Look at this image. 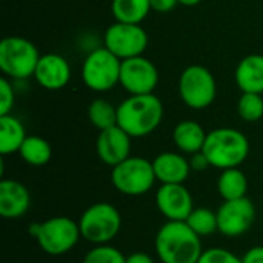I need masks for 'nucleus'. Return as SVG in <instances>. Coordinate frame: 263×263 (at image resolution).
Listing matches in <instances>:
<instances>
[{
  "instance_id": "1",
  "label": "nucleus",
  "mask_w": 263,
  "mask_h": 263,
  "mask_svg": "<svg viewBox=\"0 0 263 263\" xmlns=\"http://www.w3.org/2000/svg\"><path fill=\"white\" fill-rule=\"evenodd\" d=\"M200 239L186 222L166 220L156 234L154 250L162 263H197L203 253Z\"/></svg>"
},
{
  "instance_id": "2",
  "label": "nucleus",
  "mask_w": 263,
  "mask_h": 263,
  "mask_svg": "<svg viewBox=\"0 0 263 263\" xmlns=\"http://www.w3.org/2000/svg\"><path fill=\"white\" fill-rule=\"evenodd\" d=\"M163 119V103L153 94L129 96L117 106V125L131 137L140 139L154 133Z\"/></svg>"
},
{
  "instance_id": "3",
  "label": "nucleus",
  "mask_w": 263,
  "mask_h": 263,
  "mask_svg": "<svg viewBox=\"0 0 263 263\" xmlns=\"http://www.w3.org/2000/svg\"><path fill=\"white\" fill-rule=\"evenodd\" d=\"M202 151L213 168H239L250 156V140L239 129L216 128L206 134Z\"/></svg>"
},
{
  "instance_id": "4",
  "label": "nucleus",
  "mask_w": 263,
  "mask_h": 263,
  "mask_svg": "<svg viewBox=\"0 0 263 263\" xmlns=\"http://www.w3.org/2000/svg\"><path fill=\"white\" fill-rule=\"evenodd\" d=\"M29 234L48 256H63L74 250L82 239L79 222L66 216H54L45 222L32 223Z\"/></svg>"
},
{
  "instance_id": "5",
  "label": "nucleus",
  "mask_w": 263,
  "mask_h": 263,
  "mask_svg": "<svg viewBox=\"0 0 263 263\" xmlns=\"http://www.w3.org/2000/svg\"><path fill=\"white\" fill-rule=\"evenodd\" d=\"M40 57L37 46L25 37L11 35L0 42V69L8 79L26 80L34 77Z\"/></svg>"
},
{
  "instance_id": "6",
  "label": "nucleus",
  "mask_w": 263,
  "mask_h": 263,
  "mask_svg": "<svg viewBox=\"0 0 263 263\" xmlns=\"http://www.w3.org/2000/svg\"><path fill=\"white\" fill-rule=\"evenodd\" d=\"M79 228L82 239L92 245L111 243L122 228L120 211L108 202L92 203L82 213Z\"/></svg>"
},
{
  "instance_id": "7",
  "label": "nucleus",
  "mask_w": 263,
  "mask_h": 263,
  "mask_svg": "<svg viewBox=\"0 0 263 263\" xmlns=\"http://www.w3.org/2000/svg\"><path fill=\"white\" fill-rule=\"evenodd\" d=\"M157 182L153 162L145 157L129 156L126 160L112 166L111 183L123 196L139 197L153 190Z\"/></svg>"
},
{
  "instance_id": "8",
  "label": "nucleus",
  "mask_w": 263,
  "mask_h": 263,
  "mask_svg": "<svg viewBox=\"0 0 263 263\" xmlns=\"http://www.w3.org/2000/svg\"><path fill=\"white\" fill-rule=\"evenodd\" d=\"M122 60L105 46H99L86 54L82 63V80L91 91L106 92L120 83Z\"/></svg>"
},
{
  "instance_id": "9",
  "label": "nucleus",
  "mask_w": 263,
  "mask_h": 263,
  "mask_svg": "<svg viewBox=\"0 0 263 263\" xmlns=\"http://www.w3.org/2000/svg\"><path fill=\"white\" fill-rule=\"evenodd\" d=\"M179 96L191 109H205L217 96V83L213 72L203 65H190L179 77Z\"/></svg>"
},
{
  "instance_id": "10",
  "label": "nucleus",
  "mask_w": 263,
  "mask_h": 263,
  "mask_svg": "<svg viewBox=\"0 0 263 263\" xmlns=\"http://www.w3.org/2000/svg\"><path fill=\"white\" fill-rule=\"evenodd\" d=\"M148 32L136 23L114 22L103 34V46L120 60L143 55L148 48Z\"/></svg>"
},
{
  "instance_id": "11",
  "label": "nucleus",
  "mask_w": 263,
  "mask_h": 263,
  "mask_svg": "<svg viewBox=\"0 0 263 263\" xmlns=\"http://www.w3.org/2000/svg\"><path fill=\"white\" fill-rule=\"evenodd\" d=\"M120 85L129 96L153 94L159 85V69L143 55L122 60Z\"/></svg>"
},
{
  "instance_id": "12",
  "label": "nucleus",
  "mask_w": 263,
  "mask_h": 263,
  "mask_svg": "<svg viewBox=\"0 0 263 263\" xmlns=\"http://www.w3.org/2000/svg\"><path fill=\"white\" fill-rule=\"evenodd\" d=\"M256 220V206L251 199L223 200L217 210L219 233L225 237H240L250 231Z\"/></svg>"
},
{
  "instance_id": "13",
  "label": "nucleus",
  "mask_w": 263,
  "mask_h": 263,
  "mask_svg": "<svg viewBox=\"0 0 263 263\" xmlns=\"http://www.w3.org/2000/svg\"><path fill=\"white\" fill-rule=\"evenodd\" d=\"M156 206L166 220L186 222L194 210V200L183 183H163L156 191Z\"/></svg>"
},
{
  "instance_id": "14",
  "label": "nucleus",
  "mask_w": 263,
  "mask_h": 263,
  "mask_svg": "<svg viewBox=\"0 0 263 263\" xmlns=\"http://www.w3.org/2000/svg\"><path fill=\"white\" fill-rule=\"evenodd\" d=\"M131 139L133 137L119 125L100 131L96 140L99 159L111 168L126 160L131 156Z\"/></svg>"
},
{
  "instance_id": "15",
  "label": "nucleus",
  "mask_w": 263,
  "mask_h": 263,
  "mask_svg": "<svg viewBox=\"0 0 263 263\" xmlns=\"http://www.w3.org/2000/svg\"><path fill=\"white\" fill-rule=\"evenodd\" d=\"M34 79L42 88L48 91H59L69 83L71 66L68 60L60 54H43L37 63Z\"/></svg>"
},
{
  "instance_id": "16",
  "label": "nucleus",
  "mask_w": 263,
  "mask_h": 263,
  "mask_svg": "<svg viewBox=\"0 0 263 263\" xmlns=\"http://www.w3.org/2000/svg\"><path fill=\"white\" fill-rule=\"evenodd\" d=\"M31 206L28 188L14 179L0 180V216L8 220L23 217Z\"/></svg>"
},
{
  "instance_id": "17",
  "label": "nucleus",
  "mask_w": 263,
  "mask_h": 263,
  "mask_svg": "<svg viewBox=\"0 0 263 263\" xmlns=\"http://www.w3.org/2000/svg\"><path fill=\"white\" fill-rule=\"evenodd\" d=\"M153 166H154L156 179L157 182H160V185L185 183L193 171L190 165V159H186L185 154L182 153H173V151L160 153L153 160Z\"/></svg>"
},
{
  "instance_id": "18",
  "label": "nucleus",
  "mask_w": 263,
  "mask_h": 263,
  "mask_svg": "<svg viewBox=\"0 0 263 263\" xmlns=\"http://www.w3.org/2000/svg\"><path fill=\"white\" fill-rule=\"evenodd\" d=\"M234 79L242 92L263 94V55L250 54L243 57L234 71Z\"/></svg>"
},
{
  "instance_id": "19",
  "label": "nucleus",
  "mask_w": 263,
  "mask_h": 263,
  "mask_svg": "<svg viewBox=\"0 0 263 263\" xmlns=\"http://www.w3.org/2000/svg\"><path fill=\"white\" fill-rule=\"evenodd\" d=\"M206 134L196 120H182L173 129V142L182 154H196L203 149Z\"/></svg>"
},
{
  "instance_id": "20",
  "label": "nucleus",
  "mask_w": 263,
  "mask_h": 263,
  "mask_svg": "<svg viewBox=\"0 0 263 263\" xmlns=\"http://www.w3.org/2000/svg\"><path fill=\"white\" fill-rule=\"evenodd\" d=\"M23 123L12 114L0 116V154L9 156L18 153L26 139Z\"/></svg>"
},
{
  "instance_id": "21",
  "label": "nucleus",
  "mask_w": 263,
  "mask_h": 263,
  "mask_svg": "<svg viewBox=\"0 0 263 263\" xmlns=\"http://www.w3.org/2000/svg\"><path fill=\"white\" fill-rule=\"evenodd\" d=\"M217 193L223 200H236L247 197L248 179L240 168H228L220 171L217 179Z\"/></svg>"
},
{
  "instance_id": "22",
  "label": "nucleus",
  "mask_w": 263,
  "mask_h": 263,
  "mask_svg": "<svg viewBox=\"0 0 263 263\" xmlns=\"http://www.w3.org/2000/svg\"><path fill=\"white\" fill-rule=\"evenodd\" d=\"M151 3L149 0H112L111 12L116 22L122 23H136L140 25L149 14Z\"/></svg>"
},
{
  "instance_id": "23",
  "label": "nucleus",
  "mask_w": 263,
  "mask_h": 263,
  "mask_svg": "<svg viewBox=\"0 0 263 263\" xmlns=\"http://www.w3.org/2000/svg\"><path fill=\"white\" fill-rule=\"evenodd\" d=\"M18 156L31 166H43L51 160L52 148L46 139L40 136H28L18 149Z\"/></svg>"
},
{
  "instance_id": "24",
  "label": "nucleus",
  "mask_w": 263,
  "mask_h": 263,
  "mask_svg": "<svg viewBox=\"0 0 263 263\" xmlns=\"http://www.w3.org/2000/svg\"><path fill=\"white\" fill-rule=\"evenodd\" d=\"M88 119L99 131L117 125V106L105 99H96L88 106Z\"/></svg>"
},
{
  "instance_id": "25",
  "label": "nucleus",
  "mask_w": 263,
  "mask_h": 263,
  "mask_svg": "<svg viewBox=\"0 0 263 263\" xmlns=\"http://www.w3.org/2000/svg\"><path fill=\"white\" fill-rule=\"evenodd\" d=\"M188 227L200 237H206L219 231V222H217V211H213L210 208H194L190 217L186 219Z\"/></svg>"
},
{
  "instance_id": "26",
  "label": "nucleus",
  "mask_w": 263,
  "mask_h": 263,
  "mask_svg": "<svg viewBox=\"0 0 263 263\" xmlns=\"http://www.w3.org/2000/svg\"><path fill=\"white\" fill-rule=\"evenodd\" d=\"M237 112L242 120L254 123L263 117V97L262 94L242 92L237 102Z\"/></svg>"
},
{
  "instance_id": "27",
  "label": "nucleus",
  "mask_w": 263,
  "mask_h": 263,
  "mask_svg": "<svg viewBox=\"0 0 263 263\" xmlns=\"http://www.w3.org/2000/svg\"><path fill=\"white\" fill-rule=\"evenodd\" d=\"M82 263H126V256L111 243L94 245L85 254Z\"/></svg>"
},
{
  "instance_id": "28",
  "label": "nucleus",
  "mask_w": 263,
  "mask_h": 263,
  "mask_svg": "<svg viewBox=\"0 0 263 263\" xmlns=\"http://www.w3.org/2000/svg\"><path fill=\"white\" fill-rule=\"evenodd\" d=\"M197 263H243L242 257L236 256L233 251L220 247L203 250Z\"/></svg>"
},
{
  "instance_id": "29",
  "label": "nucleus",
  "mask_w": 263,
  "mask_h": 263,
  "mask_svg": "<svg viewBox=\"0 0 263 263\" xmlns=\"http://www.w3.org/2000/svg\"><path fill=\"white\" fill-rule=\"evenodd\" d=\"M14 86L12 82L8 77L0 79V116L11 114V109L14 106Z\"/></svg>"
},
{
  "instance_id": "30",
  "label": "nucleus",
  "mask_w": 263,
  "mask_h": 263,
  "mask_svg": "<svg viewBox=\"0 0 263 263\" xmlns=\"http://www.w3.org/2000/svg\"><path fill=\"white\" fill-rule=\"evenodd\" d=\"M190 165H191V170L197 171V173H202V171H205V170H208L211 166V163H210L208 157L203 154V151L193 154L191 159H190Z\"/></svg>"
},
{
  "instance_id": "31",
  "label": "nucleus",
  "mask_w": 263,
  "mask_h": 263,
  "mask_svg": "<svg viewBox=\"0 0 263 263\" xmlns=\"http://www.w3.org/2000/svg\"><path fill=\"white\" fill-rule=\"evenodd\" d=\"M149 3H151V9L153 11L170 12V11H173L179 5V0H149Z\"/></svg>"
},
{
  "instance_id": "32",
  "label": "nucleus",
  "mask_w": 263,
  "mask_h": 263,
  "mask_svg": "<svg viewBox=\"0 0 263 263\" xmlns=\"http://www.w3.org/2000/svg\"><path fill=\"white\" fill-rule=\"evenodd\" d=\"M243 263H263V247H253L243 256Z\"/></svg>"
},
{
  "instance_id": "33",
  "label": "nucleus",
  "mask_w": 263,
  "mask_h": 263,
  "mask_svg": "<svg viewBox=\"0 0 263 263\" xmlns=\"http://www.w3.org/2000/svg\"><path fill=\"white\" fill-rule=\"evenodd\" d=\"M126 263H156L154 259L143 253V251H137V253H131L129 256H126Z\"/></svg>"
},
{
  "instance_id": "34",
  "label": "nucleus",
  "mask_w": 263,
  "mask_h": 263,
  "mask_svg": "<svg viewBox=\"0 0 263 263\" xmlns=\"http://www.w3.org/2000/svg\"><path fill=\"white\" fill-rule=\"evenodd\" d=\"M202 0H179V5H183V6H196Z\"/></svg>"
}]
</instances>
